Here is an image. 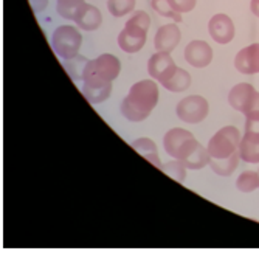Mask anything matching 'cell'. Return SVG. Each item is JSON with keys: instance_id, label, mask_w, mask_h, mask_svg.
I'll return each instance as SVG.
<instances>
[{"instance_id": "1", "label": "cell", "mask_w": 259, "mask_h": 256, "mask_svg": "<svg viewBox=\"0 0 259 256\" xmlns=\"http://www.w3.org/2000/svg\"><path fill=\"white\" fill-rule=\"evenodd\" d=\"M158 82L152 78L141 79L129 89V93L121 101V113L131 123H141L152 113L158 104Z\"/></svg>"}, {"instance_id": "2", "label": "cell", "mask_w": 259, "mask_h": 256, "mask_svg": "<svg viewBox=\"0 0 259 256\" xmlns=\"http://www.w3.org/2000/svg\"><path fill=\"white\" fill-rule=\"evenodd\" d=\"M121 73V62L112 53H103L95 59H90L85 72L82 86L89 87H101L112 84Z\"/></svg>"}, {"instance_id": "3", "label": "cell", "mask_w": 259, "mask_h": 256, "mask_svg": "<svg viewBox=\"0 0 259 256\" xmlns=\"http://www.w3.org/2000/svg\"><path fill=\"white\" fill-rule=\"evenodd\" d=\"M50 45L61 59L75 58L82 47V34L75 25H61L52 33Z\"/></svg>"}, {"instance_id": "4", "label": "cell", "mask_w": 259, "mask_h": 256, "mask_svg": "<svg viewBox=\"0 0 259 256\" xmlns=\"http://www.w3.org/2000/svg\"><path fill=\"white\" fill-rule=\"evenodd\" d=\"M241 131L236 126H224L209 138L206 149L211 158H227L239 152Z\"/></svg>"}, {"instance_id": "5", "label": "cell", "mask_w": 259, "mask_h": 256, "mask_svg": "<svg viewBox=\"0 0 259 256\" xmlns=\"http://www.w3.org/2000/svg\"><path fill=\"white\" fill-rule=\"evenodd\" d=\"M176 113L179 116V120L186 124H199L208 116L209 104L206 98L200 95H190L179 101L176 107Z\"/></svg>"}, {"instance_id": "6", "label": "cell", "mask_w": 259, "mask_h": 256, "mask_svg": "<svg viewBox=\"0 0 259 256\" xmlns=\"http://www.w3.org/2000/svg\"><path fill=\"white\" fill-rule=\"evenodd\" d=\"M176 158L180 160L183 165L191 171H197V169L208 166V163L211 160L206 146L199 143L196 140V137L186 140V142L183 143V146L180 148Z\"/></svg>"}, {"instance_id": "7", "label": "cell", "mask_w": 259, "mask_h": 256, "mask_svg": "<svg viewBox=\"0 0 259 256\" xmlns=\"http://www.w3.org/2000/svg\"><path fill=\"white\" fill-rule=\"evenodd\" d=\"M241 160L245 163H259V120H245V131L239 145Z\"/></svg>"}, {"instance_id": "8", "label": "cell", "mask_w": 259, "mask_h": 256, "mask_svg": "<svg viewBox=\"0 0 259 256\" xmlns=\"http://www.w3.org/2000/svg\"><path fill=\"white\" fill-rule=\"evenodd\" d=\"M176 70H177V64L174 62L171 53L166 52H157L148 61L149 76L161 86L171 79V76L176 73Z\"/></svg>"}, {"instance_id": "9", "label": "cell", "mask_w": 259, "mask_h": 256, "mask_svg": "<svg viewBox=\"0 0 259 256\" xmlns=\"http://www.w3.org/2000/svg\"><path fill=\"white\" fill-rule=\"evenodd\" d=\"M208 33L216 44L227 45L236 36V27H234V22L228 14L218 13L208 22Z\"/></svg>"}, {"instance_id": "10", "label": "cell", "mask_w": 259, "mask_h": 256, "mask_svg": "<svg viewBox=\"0 0 259 256\" xmlns=\"http://www.w3.org/2000/svg\"><path fill=\"white\" fill-rule=\"evenodd\" d=\"M185 61L194 68H205L213 61V49L208 42L196 39L185 47Z\"/></svg>"}, {"instance_id": "11", "label": "cell", "mask_w": 259, "mask_h": 256, "mask_svg": "<svg viewBox=\"0 0 259 256\" xmlns=\"http://www.w3.org/2000/svg\"><path fill=\"white\" fill-rule=\"evenodd\" d=\"M234 67L242 75L259 73V42L250 44L241 49L234 56Z\"/></svg>"}, {"instance_id": "12", "label": "cell", "mask_w": 259, "mask_h": 256, "mask_svg": "<svg viewBox=\"0 0 259 256\" xmlns=\"http://www.w3.org/2000/svg\"><path fill=\"white\" fill-rule=\"evenodd\" d=\"M182 40V31L176 22L161 25L154 37V47L157 52L172 53Z\"/></svg>"}, {"instance_id": "13", "label": "cell", "mask_w": 259, "mask_h": 256, "mask_svg": "<svg viewBox=\"0 0 259 256\" xmlns=\"http://www.w3.org/2000/svg\"><path fill=\"white\" fill-rule=\"evenodd\" d=\"M256 89L248 84V82H239L234 87H231V90L228 92V104L236 110L244 113L247 104L250 103L251 97L254 95Z\"/></svg>"}, {"instance_id": "14", "label": "cell", "mask_w": 259, "mask_h": 256, "mask_svg": "<svg viewBox=\"0 0 259 256\" xmlns=\"http://www.w3.org/2000/svg\"><path fill=\"white\" fill-rule=\"evenodd\" d=\"M193 132H190L188 129H183V127H172L169 129L166 134L163 137V148L166 151V154L172 158L177 157L180 148L183 146V143L186 140L193 138Z\"/></svg>"}, {"instance_id": "15", "label": "cell", "mask_w": 259, "mask_h": 256, "mask_svg": "<svg viewBox=\"0 0 259 256\" xmlns=\"http://www.w3.org/2000/svg\"><path fill=\"white\" fill-rule=\"evenodd\" d=\"M75 23H76V27L82 31H95L101 27L103 14L95 5L85 4V7L82 8L81 14L78 16Z\"/></svg>"}, {"instance_id": "16", "label": "cell", "mask_w": 259, "mask_h": 256, "mask_svg": "<svg viewBox=\"0 0 259 256\" xmlns=\"http://www.w3.org/2000/svg\"><path fill=\"white\" fill-rule=\"evenodd\" d=\"M131 146L141 155L145 157L149 163H152V165L155 168H161V160H160V155H158V148L155 145L154 140L148 138V137H141V138H137L134 140V142L131 143Z\"/></svg>"}, {"instance_id": "17", "label": "cell", "mask_w": 259, "mask_h": 256, "mask_svg": "<svg viewBox=\"0 0 259 256\" xmlns=\"http://www.w3.org/2000/svg\"><path fill=\"white\" fill-rule=\"evenodd\" d=\"M149 27H151V16L146 11H135L126 22L123 30L134 36L148 37Z\"/></svg>"}, {"instance_id": "18", "label": "cell", "mask_w": 259, "mask_h": 256, "mask_svg": "<svg viewBox=\"0 0 259 256\" xmlns=\"http://www.w3.org/2000/svg\"><path fill=\"white\" fill-rule=\"evenodd\" d=\"M241 161V155L239 152H234L233 155L227 157V158H211L208 166L211 168L214 174L222 176V177H230L234 171L238 169Z\"/></svg>"}, {"instance_id": "19", "label": "cell", "mask_w": 259, "mask_h": 256, "mask_svg": "<svg viewBox=\"0 0 259 256\" xmlns=\"http://www.w3.org/2000/svg\"><path fill=\"white\" fill-rule=\"evenodd\" d=\"M85 4V0H56V11L62 19L75 22Z\"/></svg>"}, {"instance_id": "20", "label": "cell", "mask_w": 259, "mask_h": 256, "mask_svg": "<svg viewBox=\"0 0 259 256\" xmlns=\"http://www.w3.org/2000/svg\"><path fill=\"white\" fill-rule=\"evenodd\" d=\"M89 61L90 59H87L85 56L78 55L70 59H62V67L70 78H72L75 82H79L84 79V72H85V67L89 64Z\"/></svg>"}, {"instance_id": "21", "label": "cell", "mask_w": 259, "mask_h": 256, "mask_svg": "<svg viewBox=\"0 0 259 256\" xmlns=\"http://www.w3.org/2000/svg\"><path fill=\"white\" fill-rule=\"evenodd\" d=\"M191 82H193L191 75L188 73L185 68L177 67L176 73L171 76L169 81H166V82L163 84V87L166 89V90H169V92H172V93H180V92H185V90L190 89Z\"/></svg>"}, {"instance_id": "22", "label": "cell", "mask_w": 259, "mask_h": 256, "mask_svg": "<svg viewBox=\"0 0 259 256\" xmlns=\"http://www.w3.org/2000/svg\"><path fill=\"white\" fill-rule=\"evenodd\" d=\"M146 40L148 37H140V36H134V34H129L126 33L124 30L120 31L118 34V47L124 52V53H129V55H134V53H138L143 47L146 45Z\"/></svg>"}, {"instance_id": "23", "label": "cell", "mask_w": 259, "mask_h": 256, "mask_svg": "<svg viewBox=\"0 0 259 256\" xmlns=\"http://www.w3.org/2000/svg\"><path fill=\"white\" fill-rule=\"evenodd\" d=\"M82 95L90 104H101L107 101L112 95V84H106L101 87H89L82 86Z\"/></svg>"}, {"instance_id": "24", "label": "cell", "mask_w": 259, "mask_h": 256, "mask_svg": "<svg viewBox=\"0 0 259 256\" xmlns=\"http://www.w3.org/2000/svg\"><path fill=\"white\" fill-rule=\"evenodd\" d=\"M236 188L241 193H253L259 190V173L257 171H244L236 179Z\"/></svg>"}, {"instance_id": "25", "label": "cell", "mask_w": 259, "mask_h": 256, "mask_svg": "<svg viewBox=\"0 0 259 256\" xmlns=\"http://www.w3.org/2000/svg\"><path fill=\"white\" fill-rule=\"evenodd\" d=\"M160 171H163L166 176H169L172 180H176V182H179V183H183L185 179H186V171H188V168L183 165V163H182L180 160L172 158V160H169V161H166V163H163L161 168H160Z\"/></svg>"}, {"instance_id": "26", "label": "cell", "mask_w": 259, "mask_h": 256, "mask_svg": "<svg viewBox=\"0 0 259 256\" xmlns=\"http://www.w3.org/2000/svg\"><path fill=\"white\" fill-rule=\"evenodd\" d=\"M135 5L137 0H107V10L116 19L132 13L135 10Z\"/></svg>"}, {"instance_id": "27", "label": "cell", "mask_w": 259, "mask_h": 256, "mask_svg": "<svg viewBox=\"0 0 259 256\" xmlns=\"http://www.w3.org/2000/svg\"><path fill=\"white\" fill-rule=\"evenodd\" d=\"M151 8L163 17L172 19L176 23L182 22V14H179L177 11L172 10V7L169 5L168 0H151Z\"/></svg>"}, {"instance_id": "28", "label": "cell", "mask_w": 259, "mask_h": 256, "mask_svg": "<svg viewBox=\"0 0 259 256\" xmlns=\"http://www.w3.org/2000/svg\"><path fill=\"white\" fill-rule=\"evenodd\" d=\"M168 2L172 7V10L177 11L179 14L191 13L197 5V0H168Z\"/></svg>"}, {"instance_id": "29", "label": "cell", "mask_w": 259, "mask_h": 256, "mask_svg": "<svg viewBox=\"0 0 259 256\" xmlns=\"http://www.w3.org/2000/svg\"><path fill=\"white\" fill-rule=\"evenodd\" d=\"M244 115H245V120H259V92L257 90L254 92V95L247 104Z\"/></svg>"}, {"instance_id": "30", "label": "cell", "mask_w": 259, "mask_h": 256, "mask_svg": "<svg viewBox=\"0 0 259 256\" xmlns=\"http://www.w3.org/2000/svg\"><path fill=\"white\" fill-rule=\"evenodd\" d=\"M28 2L36 16H39L40 13H44L47 8H49V0H28Z\"/></svg>"}, {"instance_id": "31", "label": "cell", "mask_w": 259, "mask_h": 256, "mask_svg": "<svg viewBox=\"0 0 259 256\" xmlns=\"http://www.w3.org/2000/svg\"><path fill=\"white\" fill-rule=\"evenodd\" d=\"M250 11L259 19V0H250Z\"/></svg>"}, {"instance_id": "32", "label": "cell", "mask_w": 259, "mask_h": 256, "mask_svg": "<svg viewBox=\"0 0 259 256\" xmlns=\"http://www.w3.org/2000/svg\"><path fill=\"white\" fill-rule=\"evenodd\" d=\"M257 173H259V169H257Z\"/></svg>"}]
</instances>
